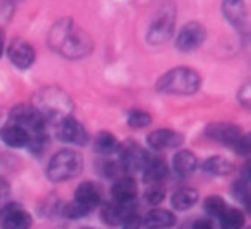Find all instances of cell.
<instances>
[{
  "label": "cell",
  "instance_id": "cell-10",
  "mask_svg": "<svg viewBox=\"0 0 251 229\" xmlns=\"http://www.w3.org/2000/svg\"><path fill=\"white\" fill-rule=\"evenodd\" d=\"M2 215V229H28L32 225V219L30 215L25 211V209H20L18 205H6V209L0 213Z\"/></svg>",
  "mask_w": 251,
  "mask_h": 229
},
{
  "label": "cell",
  "instance_id": "cell-1",
  "mask_svg": "<svg viewBox=\"0 0 251 229\" xmlns=\"http://www.w3.org/2000/svg\"><path fill=\"white\" fill-rule=\"evenodd\" d=\"M49 43L54 51H58L67 58H80L93 51V38L89 36V32L78 28L69 18L60 20L50 28Z\"/></svg>",
  "mask_w": 251,
  "mask_h": 229
},
{
  "label": "cell",
  "instance_id": "cell-33",
  "mask_svg": "<svg viewBox=\"0 0 251 229\" xmlns=\"http://www.w3.org/2000/svg\"><path fill=\"white\" fill-rule=\"evenodd\" d=\"M247 97H249V85H245V87L241 89V93H239V99H241V102H243V107H245V109L249 107V101H247Z\"/></svg>",
  "mask_w": 251,
  "mask_h": 229
},
{
  "label": "cell",
  "instance_id": "cell-17",
  "mask_svg": "<svg viewBox=\"0 0 251 229\" xmlns=\"http://www.w3.org/2000/svg\"><path fill=\"white\" fill-rule=\"evenodd\" d=\"M175 225V215L167 209H161V207H155L151 209L143 219V227L145 229H167Z\"/></svg>",
  "mask_w": 251,
  "mask_h": 229
},
{
  "label": "cell",
  "instance_id": "cell-34",
  "mask_svg": "<svg viewBox=\"0 0 251 229\" xmlns=\"http://www.w3.org/2000/svg\"><path fill=\"white\" fill-rule=\"evenodd\" d=\"M6 119H8V113L0 109V131L4 129V125H6Z\"/></svg>",
  "mask_w": 251,
  "mask_h": 229
},
{
  "label": "cell",
  "instance_id": "cell-12",
  "mask_svg": "<svg viewBox=\"0 0 251 229\" xmlns=\"http://www.w3.org/2000/svg\"><path fill=\"white\" fill-rule=\"evenodd\" d=\"M133 213H135V203H111L102 207L100 219L109 225H121Z\"/></svg>",
  "mask_w": 251,
  "mask_h": 229
},
{
  "label": "cell",
  "instance_id": "cell-20",
  "mask_svg": "<svg viewBox=\"0 0 251 229\" xmlns=\"http://www.w3.org/2000/svg\"><path fill=\"white\" fill-rule=\"evenodd\" d=\"M199 199V193L197 189H191V187H183V189L175 191L173 197H171V203H173V209L177 211H187L197 203Z\"/></svg>",
  "mask_w": 251,
  "mask_h": 229
},
{
  "label": "cell",
  "instance_id": "cell-30",
  "mask_svg": "<svg viewBox=\"0 0 251 229\" xmlns=\"http://www.w3.org/2000/svg\"><path fill=\"white\" fill-rule=\"evenodd\" d=\"M121 225H123V229H141V225H143V219H141L137 213H133V215H129L127 219H125Z\"/></svg>",
  "mask_w": 251,
  "mask_h": 229
},
{
  "label": "cell",
  "instance_id": "cell-22",
  "mask_svg": "<svg viewBox=\"0 0 251 229\" xmlns=\"http://www.w3.org/2000/svg\"><path fill=\"white\" fill-rule=\"evenodd\" d=\"M203 169L207 173H211V175H229L233 171V165H231V161H227L225 157L215 155V157H209L203 163Z\"/></svg>",
  "mask_w": 251,
  "mask_h": 229
},
{
  "label": "cell",
  "instance_id": "cell-15",
  "mask_svg": "<svg viewBox=\"0 0 251 229\" xmlns=\"http://www.w3.org/2000/svg\"><path fill=\"white\" fill-rule=\"evenodd\" d=\"M8 58L12 60V65H16L18 69H28V67H32V62L36 58V52L28 43L16 40V43H12V47L8 51Z\"/></svg>",
  "mask_w": 251,
  "mask_h": 229
},
{
  "label": "cell",
  "instance_id": "cell-9",
  "mask_svg": "<svg viewBox=\"0 0 251 229\" xmlns=\"http://www.w3.org/2000/svg\"><path fill=\"white\" fill-rule=\"evenodd\" d=\"M147 143H149V147L155 149V151H165V149L179 147V145L183 143V135L173 131V129H157V131L149 133Z\"/></svg>",
  "mask_w": 251,
  "mask_h": 229
},
{
  "label": "cell",
  "instance_id": "cell-26",
  "mask_svg": "<svg viewBox=\"0 0 251 229\" xmlns=\"http://www.w3.org/2000/svg\"><path fill=\"white\" fill-rule=\"evenodd\" d=\"M34 135L28 137V147L30 151L34 153H40L43 149H47V143H49V133L45 129H40V131H32Z\"/></svg>",
  "mask_w": 251,
  "mask_h": 229
},
{
  "label": "cell",
  "instance_id": "cell-18",
  "mask_svg": "<svg viewBox=\"0 0 251 229\" xmlns=\"http://www.w3.org/2000/svg\"><path fill=\"white\" fill-rule=\"evenodd\" d=\"M0 137L8 145V147L20 149V147H28V131L18 127V125H6V127L0 131Z\"/></svg>",
  "mask_w": 251,
  "mask_h": 229
},
{
  "label": "cell",
  "instance_id": "cell-7",
  "mask_svg": "<svg viewBox=\"0 0 251 229\" xmlns=\"http://www.w3.org/2000/svg\"><path fill=\"white\" fill-rule=\"evenodd\" d=\"M207 32L199 23H189L185 25L177 36V49L179 51H195L197 47L203 45Z\"/></svg>",
  "mask_w": 251,
  "mask_h": 229
},
{
  "label": "cell",
  "instance_id": "cell-14",
  "mask_svg": "<svg viewBox=\"0 0 251 229\" xmlns=\"http://www.w3.org/2000/svg\"><path fill=\"white\" fill-rule=\"evenodd\" d=\"M75 203H78L82 209L93 211L95 207L100 203V191H99V187L95 183H91V181L80 183L76 193H75Z\"/></svg>",
  "mask_w": 251,
  "mask_h": 229
},
{
  "label": "cell",
  "instance_id": "cell-23",
  "mask_svg": "<svg viewBox=\"0 0 251 229\" xmlns=\"http://www.w3.org/2000/svg\"><path fill=\"white\" fill-rule=\"evenodd\" d=\"M219 227L221 229H241L243 227V213L239 209H227L219 215Z\"/></svg>",
  "mask_w": 251,
  "mask_h": 229
},
{
  "label": "cell",
  "instance_id": "cell-2",
  "mask_svg": "<svg viewBox=\"0 0 251 229\" xmlns=\"http://www.w3.org/2000/svg\"><path fill=\"white\" fill-rule=\"evenodd\" d=\"M32 107L40 113L47 123H60L71 117L73 111V101L71 97L58 89V87H47V89H40L34 97H32Z\"/></svg>",
  "mask_w": 251,
  "mask_h": 229
},
{
  "label": "cell",
  "instance_id": "cell-21",
  "mask_svg": "<svg viewBox=\"0 0 251 229\" xmlns=\"http://www.w3.org/2000/svg\"><path fill=\"white\" fill-rule=\"evenodd\" d=\"M167 175H169V169H167V165H165V161H161V159H151L149 163H147V167L143 169V179H145V183H159V181H163V179H167Z\"/></svg>",
  "mask_w": 251,
  "mask_h": 229
},
{
  "label": "cell",
  "instance_id": "cell-16",
  "mask_svg": "<svg viewBox=\"0 0 251 229\" xmlns=\"http://www.w3.org/2000/svg\"><path fill=\"white\" fill-rule=\"evenodd\" d=\"M223 14L235 28L247 26V6L243 0H223Z\"/></svg>",
  "mask_w": 251,
  "mask_h": 229
},
{
  "label": "cell",
  "instance_id": "cell-28",
  "mask_svg": "<svg viewBox=\"0 0 251 229\" xmlns=\"http://www.w3.org/2000/svg\"><path fill=\"white\" fill-rule=\"evenodd\" d=\"M163 199H165V189L159 185H153L145 191V201H147L149 205H159Z\"/></svg>",
  "mask_w": 251,
  "mask_h": 229
},
{
  "label": "cell",
  "instance_id": "cell-13",
  "mask_svg": "<svg viewBox=\"0 0 251 229\" xmlns=\"http://www.w3.org/2000/svg\"><path fill=\"white\" fill-rule=\"evenodd\" d=\"M111 195L117 203H133L137 197V181L129 175L119 177L111 189Z\"/></svg>",
  "mask_w": 251,
  "mask_h": 229
},
{
  "label": "cell",
  "instance_id": "cell-3",
  "mask_svg": "<svg viewBox=\"0 0 251 229\" xmlns=\"http://www.w3.org/2000/svg\"><path fill=\"white\" fill-rule=\"evenodd\" d=\"M155 87L159 93H165V95H193L201 87V76L193 69L177 67L173 71H167L157 80Z\"/></svg>",
  "mask_w": 251,
  "mask_h": 229
},
{
  "label": "cell",
  "instance_id": "cell-4",
  "mask_svg": "<svg viewBox=\"0 0 251 229\" xmlns=\"http://www.w3.org/2000/svg\"><path fill=\"white\" fill-rule=\"evenodd\" d=\"M80 171H82V157L76 151L62 149L50 159L47 167V177L52 183H62L76 177Z\"/></svg>",
  "mask_w": 251,
  "mask_h": 229
},
{
  "label": "cell",
  "instance_id": "cell-27",
  "mask_svg": "<svg viewBox=\"0 0 251 229\" xmlns=\"http://www.w3.org/2000/svg\"><path fill=\"white\" fill-rule=\"evenodd\" d=\"M151 115L149 113H145V111H131L129 115V127L131 129H145V127H149L151 125Z\"/></svg>",
  "mask_w": 251,
  "mask_h": 229
},
{
  "label": "cell",
  "instance_id": "cell-6",
  "mask_svg": "<svg viewBox=\"0 0 251 229\" xmlns=\"http://www.w3.org/2000/svg\"><path fill=\"white\" fill-rule=\"evenodd\" d=\"M8 119H12L18 127L23 129H30V131H40L45 129L47 121L40 117V113L32 107V105H18L8 113Z\"/></svg>",
  "mask_w": 251,
  "mask_h": 229
},
{
  "label": "cell",
  "instance_id": "cell-32",
  "mask_svg": "<svg viewBox=\"0 0 251 229\" xmlns=\"http://www.w3.org/2000/svg\"><path fill=\"white\" fill-rule=\"evenodd\" d=\"M193 229H215V227H213V223L209 219H197L193 223Z\"/></svg>",
  "mask_w": 251,
  "mask_h": 229
},
{
  "label": "cell",
  "instance_id": "cell-31",
  "mask_svg": "<svg viewBox=\"0 0 251 229\" xmlns=\"http://www.w3.org/2000/svg\"><path fill=\"white\" fill-rule=\"evenodd\" d=\"M6 199H8V185L4 179H0V213L6 209Z\"/></svg>",
  "mask_w": 251,
  "mask_h": 229
},
{
  "label": "cell",
  "instance_id": "cell-5",
  "mask_svg": "<svg viewBox=\"0 0 251 229\" xmlns=\"http://www.w3.org/2000/svg\"><path fill=\"white\" fill-rule=\"evenodd\" d=\"M173 26H175V14L173 10H165L161 12L147 32V40L151 45H163L167 40H171L173 36Z\"/></svg>",
  "mask_w": 251,
  "mask_h": 229
},
{
  "label": "cell",
  "instance_id": "cell-36",
  "mask_svg": "<svg viewBox=\"0 0 251 229\" xmlns=\"http://www.w3.org/2000/svg\"><path fill=\"white\" fill-rule=\"evenodd\" d=\"M82 229H93V227H82Z\"/></svg>",
  "mask_w": 251,
  "mask_h": 229
},
{
  "label": "cell",
  "instance_id": "cell-11",
  "mask_svg": "<svg viewBox=\"0 0 251 229\" xmlns=\"http://www.w3.org/2000/svg\"><path fill=\"white\" fill-rule=\"evenodd\" d=\"M207 137H211L219 143H225V145H233L241 139V129L237 125H231V123H215L211 127L207 129Z\"/></svg>",
  "mask_w": 251,
  "mask_h": 229
},
{
  "label": "cell",
  "instance_id": "cell-25",
  "mask_svg": "<svg viewBox=\"0 0 251 229\" xmlns=\"http://www.w3.org/2000/svg\"><path fill=\"white\" fill-rule=\"evenodd\" d=\"M203 207H205V213H207V215H211V217H219V215L227 209L225 201H223L219 195H211V197H207Z\"/></svg>",
  "mask_w": 251,
  "mask_h": 229
},
{
  "label": "cell",
  "instance_id": "cell-8",
  "mask_svg": "<svg viewBox=\"0 0 251 229\" xmlns=\"http://www.w3.org/2000/svg\"><path fill=\"white\" fill-rule=\"evenodd\" d=\"M56 135L60 141H67V143H76V145H85L89 135L85 131V127L73 117L65 119L58 123V129H56Z\"/></svg>",
  "mask_w": 251,
  "mask_h": 229
},
{
  "label": "cell",
  "instance_id": "cell-29",
  "mask_svg": "<svg viewBox=\"0 0 251 229\" xmlns=\"http://www.w3.org/2000/svg\"><path fill=\"white\" fill-rule=\"evenodd\" d=\"M62 213H65V217H69V219H80V217H85L89 211L82 209L78 203L73 201V203H67L65 207H62Z\"/></svg>",
  "mask_w": 251,
  "mask_h": 229
},
{
  "label": "cell",
  "instance_id": "cell-19",
  "mask_svg": "<svg viewBox=\"0 0 251 229\" xmlns=\"http://www.w3.org/2000/svg\"><path fill=\"white\" fill-rule=\"evenodd\" d=\"M173 169L181 177L191 175L197 169V157H195V153H191V151H179L173 157Z\"/></svg>",
  "mask_w": 251,
  "mask_h": 229
},
{
  "label": "cell",
  "instance_id": "cell-24",
  "mask_svg": "<svg viewBox=\"0 0 251 229\" xmlns=\"http://www.w3.org/2000/svg\"><path fill=\"white\" fill-rule=\"evenodd\" d=\"M117 145H119L117 137H115L113 133H109V131L99 133L97 139H95V149H97L99 153H111V151L117 149Z\"/></svg>",
  "mask_w": 251,
  "mask_h": 229
},
{
  "label": "cell",
  "instance_id": "cell-35",
  "mask_svg": "<svg viewBox=\"0 0 251 229\" xmlns=\"http://www.w3.org/2000/svg\"><path fill=\"white\" fill-rule=\"evenodd\" d=\"M2 51H4V32L0 30V56H2Z\"/></svg>",
  "mask_w": 251,
  "mask_h": 229
}]
</instances>
